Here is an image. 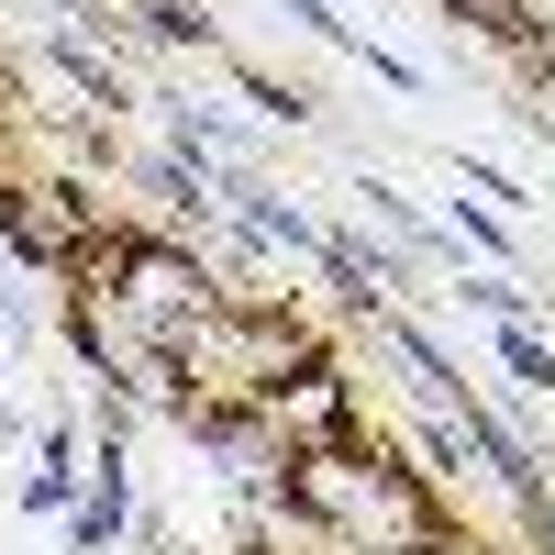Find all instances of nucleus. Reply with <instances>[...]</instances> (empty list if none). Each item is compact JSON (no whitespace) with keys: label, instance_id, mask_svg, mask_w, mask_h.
<instances>
[{"label":"nucleus","instance_id":"1","mask_svg":"<svg viewBox=\"0 0 555 555\" xmlns=\"http://www.w3.org/2000/svg\"><path fill=\"white\" fill-rule=\"evenodd\" d=\"M267 500L300 533H322L334 555H478L455 533V512L434 500V478L400 444L356 434V444H289V467L267 478Z\"/></svg>","mask_w":555,"mask_h":555},{"label":"nucleus","instance_id":"2","mask_svg":"<svg viewBox=\"0 0 555 555\" xmlns=\"http://www.w3.org/2000/svg\"><path fill=\"white\" fill-rule=\"evenodd\" d=\"M311 356H322V334H311V322H300L289 300H256V289H234V300H222V311L201 322V345L178 356L167 400H178V389H201V400H256V411H267V400L289 389Z\"/></svg>","mask_w":555,"mask_h":555},{"label":"nucleus","instance_id":"3","mask_svg":"<svg viewBox=\"0 0 555 555\" xmlns=\"http://www.w3.org/2000/svg\"><path fill=\"white\" fill-rule=\"evenodd\" d=\"M112 234V201L78 190V178H0V245H12L23 267H78L89 245Z\"/></svg>","mask_w":555,"mask_h":555},{"label":"nucleus","instance_id":"4","mask_svg":"<svg viewBox=\"0 0 555 555\" xmlns=\"http://www.w3.org/2000/svg\"><path fill=\"white\" fill-rule=\"evenodd\" d=\"M211 190H222V211H234L256 245H289V256H311V267H322V222H311L300 201H278L256 167H211Z\"/></svg>","mask_w":555,"mask_h":555},{"label":"nucleus","instance_id":"5","mask_svg":"<svg viewBox=\"0 0 555 555\" xmlns=\"http://www.w3.org/2000/svg\"><path fill=\"white\" fill-rule=\"evenodd\" d=\"M122 522H133V478H122V411H101V455H89V489H78L67 533H78V555H101Z\"/></svg>","mask_w":555,"mask_h":555},{"label":"nucleus","instance_id":"6","mask_svg":"<svg viewBox=\"0 0 555 555\" xmlns=\"http://www.w3.org/2000/svg\"><path fill=\"white\" fill-rule=\"evenodd\" d=\"M44 56H56L78 89H89V101H101V112H133V89H122V67L101 56V44H78V34H56V44H44Z\"/></svg>","mask_w":555,"mask_h":555},{"label":"nucleus","instance_id":"7","mask_svg":"<svg viewBox=\"0 0 555 555\" xmlns=\"http://www.w3.org/2000/svg\"><path fill=\"white\" fill-rule=\"evenodd\" d=\"M67 455H78V434L56 423V434H44V467L23 478V512H78V467H67Z\"/></svg>","mask_w":555,"mask_h":555},{"label":"nucleus","instance_id":"8","mask_svg":"<svg viewBox=\"0 0 555 555\" xmlns=\"http://www.w3.org/2000/svg\"><path fill=\"white\" fill-rule=\"evenodd\" d=\"M133 34H156V44H211V12H190V0H122Z\"/></svg>","mask_w":555,"mask_h":555},{"label":"nucleus","instance_id":"9","mask_svg":"<svg viewBox=\"0 0 555 555\" xmlns=\"http://www.w3.org/2000/svg\"><path fill=\"white\" fill-rule=\"evenodd\" d=\"M500 366H512L522 389H555V345L533 334V322H500Z\"/></svg>","mask_w":555,"mask_h":555},{"label":"nucleus","instance_id":"10","mask_svg":"<svg viewBox=\"0 0 555 555\" xmlns=\"http://www.w3.org/2000/svg\"><path fill=\"white\" fill-rule=\"evenodd\" d=\"M133 178H145V190H156L167 211H211V201H201V167H190V156H145Z\"/></svg>","mask_w":555,"mask_h":555},{"label":"nucleus","instance_id":"11","mask_svg":"<svg viewBox=\"0 0 555 555\" xmlns=\"http://www.w3.org/2000/svg\"><path fill=\"white\" fill-rule=\"evenodd\" d=\"M245 101L278 112V122H311V89H278V78H256V67H245Z\"/></svg>","mask_w":555,"mask_h":555},{"label":"nucleus","instance_id":"12","mask_svg":"<svg viewBox=\"0 0 555 555\" xmlns=\"http://www.w3.org/2000/svg\"><path fill=\"white\" fill-rule=\"evenodd\" d=\"M500 12H512V34H522V56H544V44H555V0H500Z\"/></svg>","mask_w":555,"mask_h":555},{"label":"nucleus","instance_id":"13","mask_svg":"<svg viewBox=\"0 0 555 555\" xmlns=\"http://www.w3.org/2000/svg\"><path fill=\"white\" fill-rule=\"evenodd\" d=\"M455 245H478V256H512V234H500V211H478V201L455 211Z\"/></svg>","mask_w":555,"mask_h":555},{"label":"nucleus","instance_id":"14","mask_svg":"<svg viewBox=\"0 0 555 555\" xmlns=\"http://www.w3.org/2000/svg\"><path fill=\"white\" fill-rule=\"evenodd\" d=\"M533 78H544V101H555V44H544V56H533Z\"/></svg>","mask_w":555,"mask_h":555}]
</instances>
